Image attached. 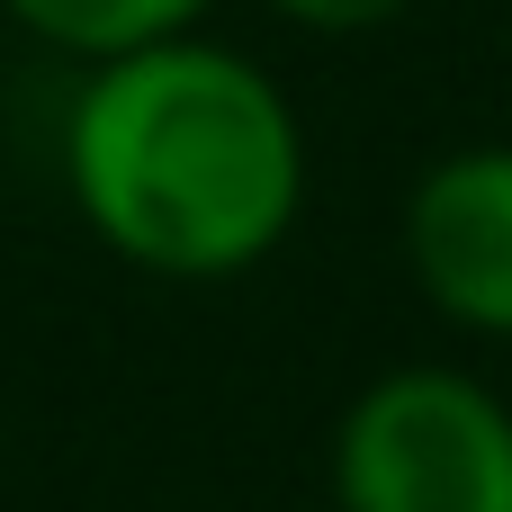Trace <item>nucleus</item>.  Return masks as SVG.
<instances>
[{
  "label": "nucleus",
  "mask_w": 512,
  "mask_h": 512,
  "mask_svg": "<svg viewBox=\"0 0 512 512\" xmlns=\"http://www.w3.org/2000/svg\"><path fill=\"white\" fill-rule=\"evenodd\" d=\"M54 180L81 234L162 288H234L288 252L315 198L297 90L234 36H162L72 72Z\"/></svg>",
  "instance_id": "f257e3e1"
},
{
  "label": "nucleus",
  "mask_w": 512,
  "mask_h": 512,
  "mask_svg": "<svg viewBox=\"0 0 512 512\" xmlns=\"http://www.w3.org/2000/svg\"><path fill=\"white\" fill-rule=\"evenodd\" d=\"M333 512H512V387L468 360L360 378L324 432Z\"/></svg>",
  "instance_id": "f03ea898"
},
{
  "label": "nucleus",
  "mask_w": 512,
  "mask_h": 512,
  "mask_svg": "<svg viewBox=\"0 0 512 512\" xmlns=\"http://www.w3.org/2000/svg\"><path fill=\"white\" fill-rule=\"evenodd\" d=\"M396 261L441 333L512 351V135L450 144L414 171L396 207Z\"/></svg>",
  "instance_id": "7ed1b4c3"
},
{
  "label": "nucleus",
  "mask_w": 512,
  "mask_h": 512,
  "mask_svg": "<svg viewBox=\"0 0 512 512\" xmlns=\"http://www.w3.org/2000/svg\"><path fill=\"white\" fill-rule=\"evenodd\" d=\"M225 0H0V18L45 45L54 63L90 72V63H117L135 45H162V36H198Z\"/></svg>",
  "instance_id": "20e7f679"
},
{
  "label": "nucleus",
  "mask_w": 512,
  "mask_h": 512,
  "mask_svg": "<svg viewBox=\"0 0 512 512\" xmlns=\"http://www.w3.org/2000/svg\"><path fill=\"white\" fill-rule=\"evenodd\" d=\"M261 9L297 36H378V27L414 18L423 0H261Z\"/></svg>",
  "instance_id": "39448f33"
}]
</instances>
